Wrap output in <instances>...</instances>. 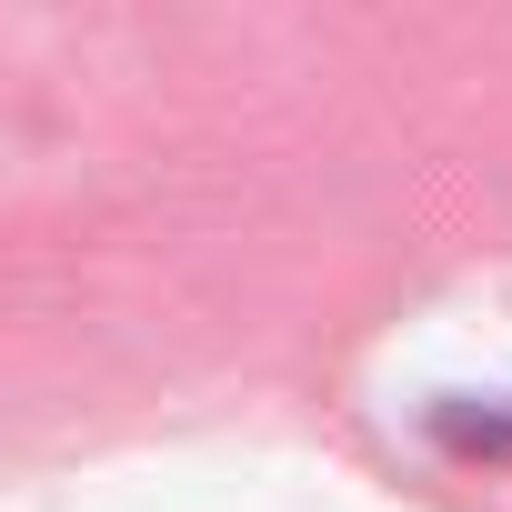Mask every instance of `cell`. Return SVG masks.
<instances>
[{
  "instance_id": "cell-1",
  "label": "cell",
  "mask_w": 512,
  "mask_h": 512,
  "mask_svg": "<svg viewBox=\"0 0 512 512\" xmlns=\"http://www.w3.org/2000/svg\"><path fill=\"white\" fill-rule=\"evenodd\" d=\"M442 442H462V452H512V402H492V412H442Z\"/></svg>"
}]
</instances>
